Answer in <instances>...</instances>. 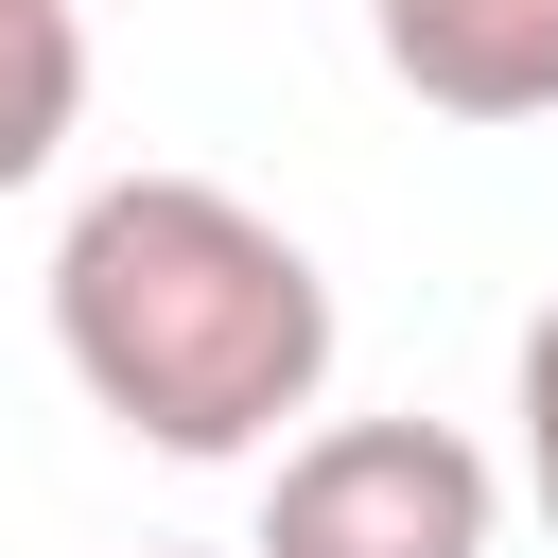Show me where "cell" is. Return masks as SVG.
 Instances as JSON below:
<instances>
[{
  "label": "cell",
  "instance_id": "obj_1",
  "mask_svg": "<svg viewBox=\"0 0 558 558\" xmlns=\"http://www.w3.org/2000/svg\"><path fill=\"white\" fill-rule=\"evenodd\" d=\"M52 349L87 418H122L174 471H227V453H279V418H314L331 279L227 174H105L52 227Z\"/></svg>",
  "mask_w": 558,
  "mask_h": 558
},
{
  "label": "cell",
  "instance_id": "obj_2",
  "mask_svg": "<svg viewBox=\"0 0 558 558\" xmlns=\"http://www.w3.org/2000/svg\"><path fill=\"white\" fill-rule=\"evenodd\" d=\"M506 471L453 418H331L262 471V541L244 558H488Z\"/></svg>",
  "mask_w": 558,
  "mask_h": 558
},
{
  "label": "cell",
  "instance_id": "obj_3",
  "mask_svg": "<svg viewBox=\"0 0 558 558\" xmlns=\"http://www.w3.org/2000/svg\"><path fill=\"white\" fill-rule=\"evenodd\" d=\"M366 35L436 122H558V0H366Z\"/></svg>",
  "mask_w": 558,
  "mask_h": 558
},
{
  "label": "cell",
  "instance_id": "obj_4",
  "mask_svg": "<svg viewBox=\"0 0 558 558\" xmlns=\"http://www.w3.org/2000/svg\"><path fill=\"white\" fill-rule=\"evenodd\" d=\"M87 122V17L70 0H0V192H35Z\"/></svg>",
  "mask_w": 558,
  "mask_h": 558
},
{
  "label": "cell",
  "instance_id": "obj_5",
  "mask_svg": "<svg viewBox=\"0 0 558 558\" xmlns=\"http://www.w3.org/2000/svg\"><path fill=\"white\" fill-rule=\"evenodd\" d=\"M506 418H523V506L558 523V296L523 314V366H506Z\"/></svg>",
  "mask_w": 558,
  "mask_h": 558
},
{
  "label": "cell",
  "instance_id": "obj_6",
  "mask_svg": "<svg viewBox=\"0 0 558 558\" xmlns=\"http://www.w3.org/2000/svg\"><path fill=\"white\" fill-rule=\"evenodd\" d=\"M157 558H192V541H157Z\"/></svg>",
  "mask_w": 558,
  "mask_h": 558
}]
</instances>
